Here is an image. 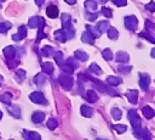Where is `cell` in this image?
<instances>
[{
	"mask_svg": "<svg viewBox=\"0 0 155 140\" xmlns=\"http://www.w3.org/2000/svg\"><path fill=\"white\" fill-rule=\"evenodd\" d=\"M128 119L132 124V128H133V135L138 139H140L142 136V131H143V128H142V122H140V118L137 113L136 110H130L128 111Z\"/></svg>",
	"mask_w": 155,
	"mask_h": 140,
	"instance_id": "1",
	"label": "cell"
},
{
	"mask_svg": "<svg viewBox=\"0 0 155 140\" xmlns=\"http://www.w3.org/2000/svg\"><path fill=\"white\" fill-rule=\"evenodd\" d=\"M62 24H63V30L65 32V35H67V39H71L74 38V34H75V29L71 24V17L70 15L68 13H62Z\"/></svg>",
	"mask_w": 155,
	"mask_h": 140,
	"instance_id": "2",
	"label": "cell"
},
{
	"mask_svg": "<svg viewBox=\"0 0 155 140\" xmlns=\"http://www.w3.org/2000/svg\"><path fill=\"white\" fill-rule=\"evenodd\" d=\"M73 77L69 75L68 73H62L59 77H58V83L62 85L63 89L65 90H70L71 86H73Z\"/></svg>",
	"mask_w": 155,
	"mask_h": 140,
	"instance_id": "3",
	"label": "cell"
},
{
	"mask_svg": "<svg viewBox=\"0 0 155 140\" xmlns=\"http://www.w3.org/2000/svg\"><path fill=\"white\" fill-rule=\"evenodd\" d=\"M30 101H33L34 103H39V105H47V100L45 99L44 94L41 91H34L29 95Z\"/></svg>",
	"mask_w": 155,
	"mask_h": 140,
	"instance_id": "4",
	"label": "cell"
},
{
	"mask_svg": "<svg viewBox=\"0 0 155 140\" xmlns=\"http://www.w3.org/2000/svg\"><path fill=\"white\" fill-rule=\"evenodd\" d=\"M124 23L128 30H134L138 26V21L136 18V16H126L124 18Z\"/></svg>",
	"mask_w": 155,
	"mask_h": 140,
	"instance_id": "5",
	"label": "cell"
},
{
	"mask_svg": "<svg viewBox=\"0 0 155 140\" xmlns=\"http://www.w3.org/2000/svg\"><path fill=\"white\" fill-rule=\"evenodd\" d=\"M149 83H150L149 74H147V73H139V85H140V89L144 90V91L148 90Z\"/></svg>",
	"mask_w": 155,
	"mask_h": 140,
	"instance_id": "6",
	"label": "cell"
},
{
	"mask_svg": "<svg viewBox=\"0 0 155 140\" xmlns=\"http://www.w3.org/2000/svg\"><path fill=\"white\" fill-rule=\"evenodd\" d=\"M22 135H23V138H24L25 140H41L40 134L36 133V131H33V130H27V129H24V130L22 131Z\"/></svg>",
	"mask_w": 155,
	"mask_h": 140,
	"instance_id": "7",
	"label": "cell"
},
{
	"mask_svg": "<svg viewBox=\"0 0 155 140\" xmlns=\"http://www.w3.org/2000/svg\"><path fill=\"white\" fill-rule=\"evenodd\" d=\"M38 38H36V41H40L42 38H45V33H44V27H45V19L42 17H39V21H38Z\"/></svg>",
	"mask_w": 155,
	"mask_h": 140,
	"instance_id": "8",
	"label": "cell"
},
{
	"mask_svg": "<svg viewBox=\"0 0 155 140\" xmlns=\"http://www.w3.org/2000/svg\"><path fill=\"white\" fill-rule=\"evenodd\" d=\"M25 35H27V27H25V26H21V27L18 28V32L12 35V39H13L15 41H21L22 39L25 38Z\"/></svg>",
	"mask_w": 155,
	"mask_h": 140,
	"instance_id": "9",
	"label": "cell"
},
{
	"mask_svg": "<svg viewBox=\"0 0 155 140\" xmlns=\"http://www.w3.org/2000/svg\"><path fill=\"white\" fill-rule=\"evenodd\" d=\"M46 80H47V74H46V73H44V72L38 73V74L34 77V79H33V82H34L36 85H39V86L44 85Z\"/></svg>",
	"mask_w": 155,
	"mask_h": 140,
	"instance_id": "10",
	"label": "cell"
},
{
	"mask_svg": "<svg viewBox=\"0 0 155 140\" xmlns=\"http://www.w3.org/2000/svg\"><path fill=\"white\" fill-rule=\"evenodd\" d=\"M126 97L128 99V101L134 105L138 101V91L137 90H128V91H126Z\"/></svg>",
	"mask_w": 155,
	"mask_h": 140,
	"instance_id": "11",
	"label": "cell"
},
{
	"mask_svg": "<svg viewBox=\"0 0 155 140\" xmlns=\"http://www.w3.org/2000/svg\"><path fill=\"white\" fill-rule=\"evenodd\" d=\"M7 111H8V113H10L12 117H15V118H21V108H19V106H17V105L10 106V105H8Z\"/></svg>",
	"mask_w": 155,
	"mask_h": 140,
	"instance_id": "12",
	"label": "cell"
},
{
	"mask_svg": "<svg viewBox=\"0 0 155 140\" xmlns=\"http://www.w3.org/2000/svg\"><path fill=\"white\" fill-rule=\"evenodd\" d=\"M94 37L91 34V33H88L87 30L86 32H84L82 34H81V40L84 41V43H87V44H90V45H93V43H94Z\"/></svg>",
	"mask_w": 155,
	"mask_h": 140,
	"instance_id": "13",
	"label": "cell"
},
{
	"mask_svg": "<svg viewBox=\"0 0 155 140\" xmlns=\"http://www.w3.org/2000/svg\"><path fill=\"white\" fill-rule=\"evenodd\" d=\"M44 119H45V113H44V112L36 111V112H34V113L31 114V121H33L34 123H36V124L41 123Z\"/></svg>",
	"mask_w": 155,
	"mask_h": 140,
	"instance_id": "14",
	"label": "cell"
},
{
	"mask_svg": "<svg viewBox=\"0 0 155 140\" xmlns=\"http://www.w3.org/2000/svg\"><path fill=\"white\" fill-rule=\"evenodd\" d=\"M115 60H116V62H119V63H125V62L128 61V54L125 52V51H119V52H116Z\"/></svg>",
	"mask_w": 155,
	"mask_h": 140,
	"instance_id": "15",
	"label": "cell"
},
{
	"mask_svg": "<svg viewBox=\"0 0 155 140\" xmlns=\"http://www.w3.org/2000/svg\"><path fill=\"white\" fill-rule=\"evenodd\" d=\"M46 13L50 18H56L58 16V9L54 6V5H50L47 9H46Z\"/></svg>",
	"mask_w": 155,
	"mask_h": 140,
	"instance_id": "16",
	"label": "cell"
},
{
	"mask_svg": "<svg viewBox=\"0 0 155 140\" xmlns=\"http://www.w3.org/2000/svg\"><path fill=\"white\" fill-rule=\"evenodd\" d=\"M4 55L6 58H13L16 56V47L13 46H6L4 49Z\"/></svg>",
	"mask_w": 155,
	"mask_h": 140,
	"instance_id": "17",
	"label": "cell"
},
{
	"mask_svg": "<svg viewBox=\"0 0 155 140\" xmlns=\"http://www.w3.org/2000/svg\"><path fill=\"white\" fill-rule=\"evenodd\" d=\"M85 7L87 9V11L94 12V11H97L98 4H97L94 0H86V1H85Z\"/></svg>",
	"mask_w": 155,
	"mask_h": 140,
	"instance_id": "18",
	"label": "cell"
},
{
	"mask_svg": "<svg viewBox=\"0 0 155 140\" xmlns=\"http://www.w3.org/2000/svg\"><path fill=\"white\" fill-rule=\"evenodd\" d=\"M11 100H12V94L10 91H6V93H2L0 95V101L4 102L5 105H10L11 103Z\"/></svg>",
	"mask_w": 155,
	"mask_h": 140,
	"instance_id": "19",
	"label": "cell"
},
{
	"mask_svg": "<svg viewBox=\"0 0 155 140\" xmlns=\"http://www.w3.org/2000/svg\"><path fill=\"white\" fill-rule=\"evenodd\" d=\"M109 27H110V24H109L108 21H101V22H98V24H97V28H98V30H99L101 33H107L108 29H109Z\"/></svg>",
	"mask_w": 155,
	"mask_h": 140,
	"instance_id": "20",
	"label": "cell"
},
{
	"mask_svg": "<svg viewBox=\"0 0 155 140\" xmlns=\"http://www.w3.org/2000/svg\"><path fill=\"white\" fill-rule=\"evenodd\" d=\"M54 38H56L58 41H61V43L67 41V35H65V32H64L63 29L56 30V32H54Z\"/></svg>",
	"mask_w": 155,
	"mask_h": 140,
	"instance_id": "21",
	"label": "cell"
},
{
	"mask_svg": "<svg viewBox=\"0 0 155 140\" xmlns=\"http://www.w3.org/2000/svg\"><path fill=\"white\" fill-rule=\"evenodd\" d=\"M74 55H75L74 57H75L76 60H79V61H82V62L87 61V58H88V55H87L85 51H82V50H76Z\"/></svg>",
	"mask_w": 155,
	"mask_h": 140,
	"instance_id": "22",
	"label": "cell"
},
{
	"mask_svg": "<svg viewBox=\"0 0 155 140\" xmlns=\"http://www.w3.org/2000/svg\"><path fill=\"white\" fill-rule=\"evenodd\" d=\"M41 67H42V72L46 73V74H52L53 71H54V67L51 62H44Z\"/></svg>",
	"mask_w": 155,
	"mask_h": 140,
	"instance_id": "23",
	"label": "cell"
},
{
	"mask_svg": "<svg viewBox=\"0 0 155 140\" xmlns=\"http://www.w3.org/2000/svg\"><path fill=\"white\" fill-rule=\"evenodd\" d=\"M85 97H86V100H87L88 102H91V103H93V102H96V101L98 100V96H97V94H96L93 90H88V91L85 94Z\"/></svg>",
	"mask_w": 155,
	"mask_h": 140,
	"instance_id": "24",
	"label": "cell"
},
{
	"mask_svg": "<svg viewBox=\"0 0 155 140\" xmlns=\"http://www.w3.org/2000/svg\"><path fill=\"white\" fill-rule=\"evenodd\" d=\"M80 112H81V114H82L84 117H91L92 113H93V110H92L90 106H87V105H82V106L80 107Z\"/></svg>",
	"mask_w": 155,
	"mask_h": 140,
	"instance_id": "25",
	"label": "cell"
},
{
	"mask_svg": "<svg viewBox=\"0 0 155 140\" xmlns=\"http://www.w3.org/2000/svg\"><path fill=\"white\" fill-rule=\"evenodd\" d=\"M142 112H143V114H144V117H145L147 119L153 118V117H154V114H155L154 110H153L150 106H145V107H143V108H142Z\"/></svg>",
	"mask_w": 155,
	"mask_h": 140,
	"instance_id": "26",
	"label": "cell"
},
{
	"mask_svg": "<svg viewBox=\"0 0 155 140\" xmlns=\"http://www.w3.org/2000/svg\"><path fill=\"white\" fill-rule=\"evenodd\" d=\"M86 30L88 32V33H91L94 38H98V37H101V32L98 30V28L97 27H93V26H91V24H87L86 26Z\"/></svg>",
	"mask_w": 155,
	"mask_h": 140,
	"instance_id": "27",
	"label": "cell"
},
{
	"mask_svg": "<svg viewBox=\"0 0 155 140\" xmlns=\"http://www.w3.org/2000/svg\"><path fill=\"white\" fill-rule=\"evenodd\" d=\"M41 52H42V55H44V56H46V57H51V56H53V54H54L53 47H52V46H50V45L44 46V47H42V50H41Z\"/></svg>",
	"mask_w": 155,
	"mask_h": 140,
	"instance_id": "28",
	"label": "cell"
},
{
	"mask_svg": "<svg viewBox=\"0 0 155 140\" xmlns=\"http://www.w3.org/2000/svg\"><path fill=\"white\" fill-rule=\"evenodd\" d=\"M25 74H27V73H25V71H24V69H17V71H16V73H15L16 80H17V82H19V83H21V82H23V80L25 79Z\"/></svg>",
	"mask_w": 155,
	"mask_h": 140,
	"instance_id": "29",
	"label": "cell"
},
{
	"mask_svg": "<svg viewBox=\"0 0 155 140\" xmlns=\"http://www.w3.org/2000/svg\"><path fill=\"white\" fill-rule=\"evenodd\" d=\"M120 83H121V79L117 78V77H113V75H110V77L107 78V84H108V85L115 86V85H117V84H120Z\"/></svg>",
	"mask_w": 155,
	"mask_h": 140,
	"instance_id": "30",
	"label": "cell"
},
{
	"mask_svg": "<svg viewBox=\"0 0 155 140\" xmlns=\"http://www.w3.org/2000/svg\"><path fill=\"white\" fill-rule=\"evenodd\" d=\"M110 113H111V117H113L115 121H119V119L122 117V113H121L120 108H116V107H113L111 111H110Z\"/></svg>",
	"mask_w": 155,
	"mask_h": 140,
	"instance_id": "31",
	"label": "cell"
},
{
	"mask_svg": "<svg viewBox=\"0 0 155 140\" xmlns=\"http://www.w3.org/2000/svg\"><path fill=\"white\" fill-rule=\"evenodd\" d=\"M12 27V24H11V22H0V33L1 34H5L10 28Z\"/></svg>",
	"mask_w": 155,
	"mask_h": 140,
	"instance_id": "32",
	"label": "cell"
},
{
	"mask_svg": "<svg viewBox=\"0 0 155 140\" xmlns=\"http://www.w3.org/2000/svg\"><path fill=\"white\" fill-rule=\"evenodd\" d=\"M53 57H54V60H56V62L58 63V66H59V67H61V66L64 63V60H63V54H62L61 51L54 52V54H53Z\"/></svg>",
	"mask_w": 155,
	"mask_h": 140,
	"instance_id": "33",
	"label": "cell"
},
{
	"mask_svg": "<svg viewBox=\"0 0 155 140\" xmlns=\"http://www.w3.org/2000/svg\"><path fill=\"white\" fill-rule=\"evenodd\" d=\"M113 129H114L117 134H124V133L127 130V127H126L125 124H115V125L113 127Z\"/></svg>",
	"mask_w": 155,
	"mask_h": 140,
	"instance_id": "34",
	"label": "cell"
},
{
	"mask_svg": "<svg viewBox=\"0 0 155 140\" xmlns=\"http://www.w3.org/2000/svg\"><path fill=\"white\" fill-rule=\"evenodd\" d=\"M102 56H103V58L104 60H107V61H110L111 58H113V52H111V50L110 49H104L103 51H102Z\"/></svg>",
	"mask_w": 155,
	"mask_h": 140,
	"instance_id": "35",
	"label": "cell"
},
{
	"mask_svg": "<svg viewBox=\"0 0 155 140\" xmlns=\"http://www.w3.org/2000/svg\"><path fill=\"white\" fill-rule=\"evenodd\" d=\"M88 71H90L91 73H94V74H101V73H102V69H101V67H99L97 63H92V65L88 67Z\"/></svg>",
	"mask_w": 155,
	"mask_h": 140,
	"instance_id": "36",
	"label": "cell"
},
{
	"mask_svg": "<svg viewBox=\"0 0 155 140\" xmlns=\"http://www.w3.org/2000/svg\"><path fill=\"white\" fill-rule=\"evenodd\" d=\"M38 21H39V16H33V17H30L29 21H28V26H29V28H36V26H38Z\"/></svg>",
	"mask_w": 155,
	"mask_h": 140,
	"instance_id": "37",
	"label": "cell"
},
{
	"mask_svg": "<svg viewBox=\"0 0 155 140\" xmlns=\"http://www.w3.org/2000/svg\"><path fill=\"white\" fill-rule=\"evenodd\" d=\"M117 35H119V32L116 30V28L109 27V29H108V37H109L110 39H116Z\"/></svg>",
	"mask_w": 155,
	"mask_h": 140,
	"instance_id": "38",
	"label": "cell"
},
{
	"mask_svg": "<svg viewBox=\"0 0 155 140\" xmlns=\"http://www.w3.org/2000/svg\"><path fill=\"white\" fill-rule=\"evenodd\" d=\"M117 71L120 73H124V74H127L131 72V66H126V65H119L117 66Z\"/></svg>",
	"mask_w": 155,
	"mask_h": 140,
	"instance_id": "39",
	"label": "cell"
},
{
	"mask_svg": "<svg viewBox=\"0 0 155 140\" xmlns=\"http://www.w3.org/2000/svg\"><path fill=\"white\" fill-rule=\"evenodd\" d=\"M46 125H47V128H48V129L53 130V129H56V128H57V125H58V122H57L54 118H50V119L47 121Z\"/></svg>",
	"mask_w": 155,
	"mask_h": 140,
	"instance_id": "40",
	"label": "cell"
},
{
	"mask_svg": "<svg viewBox=\"0 0 155 140\" xmlns=\"http://www.w3.org/2000/svg\"><path fill=\"white\" fill-rule=\"evenodd\" d=\"M139 37H140V38H144V39H147V40H149V41L153 43V44H155V38H153L148 32H142V33H139Z\"/></svg>",
	"mask_w": 155,
	"mask_h": 140,
	"instance_id": "41",
	"label": "cell"
},
{
	"mask_svg": "<svg viewBox=\"0 0 155 140\" xmlns=\"http://www.w3.org/2000/svg\"><path fill=\"white\" fill-rule=\"evenodd\" d=\"M105 93H108V94H109V95H111V96H119V93H117L115 89H113V86H111V85H107Z\"/></svg>",
	"mask_w": 155,
	"mask_h": 140,
	"instance_id": "42",
	"label": "cell"
},
{
	"mask_svg": "<svg viewBox=\"0 0 155 140\" xmlns=\"http://www.w3.org/2000/svg\"><path fill=\"white\" fill-rule=\"evenodd\" d=\"M145 29H147L148 32H151V30H155V23H153L151 21H149V19H147V21H145Z\"/></svg>",
	"mask_w": 155,
	"mask_h": 140,
	"instance_id": "43",
	"label": "cell"
},
{
	"mask_svg": "<svg viewBox=\"0 0 155 140\" xmlns=\"http://www.w3.org/2000/svg\"><path fill=\"white\" fill-rule=\"evenodd\" d=\"M140 139H142V140H153V139H151V135H150V133H149L147 129H143Z\"/></svg>",
	"mask_w": 155,
	"mask_h": 140,
	"instance_id": "44",
	"label": "cell"
},
{
	"mask_svg": "<svg viewBox=\"0 0 155 140\" xmlns=\"http://www.w3.org/2000/svg\"><path fill=\"white\" fill-rule=\"evenodd\" d=\"M65 62H68V63H69V65H70V66H71V67H73L74 69H75V68H76V67L79 66L78 61L75 60V57H69V58H68V60H67Z\"/></svg>",
	"mask_w": 155,
	"mask_h": 140,
	"instance_id": "45",
	"label": "cell"
},
{
	"mask_svg": "<svg viewBox=\"0 0 155 140\" xmlns=\"http://www.w3.org/2000/svg\"><path fill=\"white\" fill-rule=\"evenodd\" d=\"M145 9L150 12H155V2L154 1H149L147 5H145Z\"/></svg>",
	"mask_w": 155,
	"mask_h": 140,
	"instance_id": "46",
	"label": "cell"
},
{
	"mask_svg": "<svg viewBox=\"0 0 155 140\" xmlns=\"http://www.w3.org/2000/svg\"><path fill=\"white\" fill-rule=\"evenodd\" d=\"M102 13L105 16V17H111V15H113V12H111V10L110 9H108V7H102Z\"/></svg>",
	"mask_w": 155,
	"mask_h": 140,
	"instance_id": "47",
	"label": "cell"
},
{
	"mask_svg": "<svg viewBox=\"0 0 155 140\" xmlns=\"http://www.w3.org/2000/svg\"><path fill=\"white\" fill-rule=\"evenodd\" d=\"M96 17H97V13H96V12H90V11L86 12V18H87V19H90V21H94Z\"/></svg>",
	"mask_w": 155,
	"mask_h": 140,
	"instance_id": "48",
	"label": "cell"
},
{
	"mask_svg": "<svg viewBox=\"0 0 155 140\" xmlns=\"http://www.w3.org/2000/svg\"><path fill=\"white\" fill-rule=\"evenodd\" d=\"M116 6H125L127 4V0H111Z\"/></svg>",
	"mask_w": 155,
	"mask_h": 140,
	"instance_id": "49",
	"label": "cell"
},
{
	"mask_svg": "<svg viewBox=\"0 0 155 140\" xmlns=\"http://www.w3.org/2000/svg\"><path fill=\"white\" fill-rule=\"evenodd\" d=\"M79 93L80 94H84V86H82L81 83H79Z\"/></svg>",
	"mask_w": 155,
	"mask_h": 140,
	"instance_id": "50",
	"label": "cell"
},
{
	"mask_svg": "<svg viewBox=\"0 0 155 140\" xmlns=\"http://www.w3.org/2000/svg\"><path fill=\"white\" fill-rule=\"evenodd\" d=\"M44 2H45V0H35V4H36L38 6H41Z\"/></svg>",
	"mask_w": 155,
	"mask_h": 140,
	"instance_id": "51",
	"label": "cell"
},
{
	"mask_svg": "<svg viewBox=\"0 0 155 140\" xmlns=\"http://www.w3.org/2000/svg\"><path fill=\"white\" fill-rule=\"evenodd\" d=\"M65 2H68L69 5H74L76 2V0H65Z\"/></svg>",
	"mask_w": 155,
	"mask_h": 140,
	"instance_id": "52",
	"label": "cell"
},
{
	"mask_svg": "<svg viewBox=\"0 0 155 140\" xmlns=\"http://www.w3.org/2000/svg\"><path fill=\"white\" fill-rule=\"evenodd\" d=\"M151 56H153V57L155 58V47H154V49L151 50Z\"/></svg>",
	"mask_w": 155,
	"mask_h": 140,
	"instance_id": "53",
	"label": "cell"
},
{
	"mask_svg": "<svg viewBox=\"0 0 155 140\" xmlns=\"http://www.w3.org/2000/svg\"><path fill=\"white\" fill-rule=\"evenodd\" d=\"M2 82H4V78H2V75H0V86L2 85Z\"/></svg>",
	"mask_w": 155,
	"mask_h": 140,
	"instance_id": "54",
	"label": "cell"
},
{
	"mask_svg": "<svg viewBox=\"0 0 155 140\" xmlns=\"http://www.w3.org/2000/svg\"><path fill=\"white\" fill-rule=\"evenodd\" d=\"M99 1H101V2H102V4H104V2H107V1H108V0H99Z\"/></svg>",
	"mask_w": 155,
	"mask_h": 140,
	"instance_id": "55",
	"label": "cell"
},
{
	"mask_svg": "<svg viewBox=\"0 0 155 140\" xmlns=\"http://www.w3.org/2000/svg\"><path fill=\"white\" fill-rule=\"evenodd\" d=\"M1 118H2V112L0 111V119H1Z\"/></svg>",
	"mask_w": 155,
	"mask_h": 140,
	"instance_id": "56",
	"label": "cell"
},
{
	"mask_svg": "<svg viewBox=\"0 0 155 140\" xmlns=\"http://www.w3.org/2000/svg\"><path fill=\"white\" fill-rule=\"evenodd\" d=\"M96 140H105V139H101V138H97Z\"/></svg>",
	"mask_w": 155,
	"mask_h": 140,
	"instance_id": "57",
	"label": "cell"
},
{
	"mask_svg": "<svg viewBox=\"0 0 155 140\" xmlns=\"http://www.w3.org/2000/svg\"><path fill=\"white\" fill-rule=\"evenodd\" d=\"M0 1H5V0H0Z\"/></svg>",
	"mask_w": 155,
	"mask_h": 140,
	"instance_id": "58",
	"label": "cell"
},
{
	"mask_svg": "<svg viewBox=\"0 0 155 140\" xmlns=\"http://www.w3.org/2000/svg\"><path fill=\"white\" fill-rule=\"evenodd\" d=\"M0 7H1V6H0Z\"/></svg>",
	"mask_w": 155,
	"mask_h": 140,
	"instance_id": "59",
	"label": "cell"
}]
</instances>
